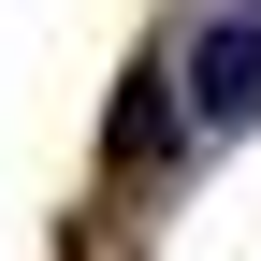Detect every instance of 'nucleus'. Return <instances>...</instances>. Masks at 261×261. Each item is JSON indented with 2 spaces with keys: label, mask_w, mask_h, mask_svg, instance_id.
Masks as SVG:
<instances>
[{
  "label": "nucleus",
  "mask_w": 261,
  "mask_h": 261,
  "mask_svg": "<svg viewBox=\"0 0 261 261\" xmlns=\"http://www.w3.org/2000/svg\"><path fill=\"white\" fill-rule=\"evenodd\" d=\"M174 87H189V116H203V130H261V29L232 15V0H218V15L189 29Z\"/></svg>",
  "instance_id": "obj_1"
},
{
  "label": "nucleus",
  "mask_w": 261,
  "mask_h": 261,
  "mask_svg": "<svg viewBox=\"0 0 261 261\" xmlns=\"http://www.w3.org/2000/svg\"><path fill=\"white\" fill-rule=\"evenodd\" d=\"M116 145H130V160L174 145V73H130V87H116Z\"/></svg>",
  "instance_id": "obj_2"
},
{
  "label": "nucleus",
  "mask_w": 261,
  "mask_h": 261,
  "mask_svg": "<svg viewBox=\"0 0 261 261\" xmlns=\"http://www.w3.org/2000/svg\"><path fill=\"white\" fill-rule=\"evenodd\" d=\"M232 15H261V0H232Z\"/></svg>",
  "instance_id": "obj_3"
}]
</instances>
